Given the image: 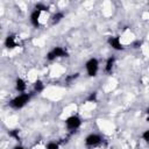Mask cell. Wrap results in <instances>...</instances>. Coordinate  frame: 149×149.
I'll list each match as a JSON object with an SVG mask.
<instances>
[{
  "mask_svg": "<svg viewBox=\"0 0 149 149\" xmlns=\"http://www.w3.org/2000/svg\"><path fill=\"white\" fill-rule=\"evenodd\" d=\"M31 98V94L30 93H21L19 95H16L15 98H13L10 101H9V106L14 109H20L22 107H24L29 100Z\"/></svg>",
  "mask_w": 149,
  "mask_h": 149,
  "instance_id": "cell-1",
  "label": "cell"
},
{
  "mask_svg": "<svg viewBox=\"0 0 149 149\" xmlns=\"http://www.w3.org/2000/svg\"><path fill=\"white\" fill-rule=\"evenodd\" d=\"M85 69L87 71V74L90 77H95L97 73H98V70H99V62L97 58H90L86 64H85Z\"/></svg>",
  "mask_w": 149,
  "mask_h": 149,
  "instance_id": "cell-2",
  "label": "cell"
},
{
  "mask_svg": "<svg viewBox=\"0 0 149 149\" xmlns=\"http://www.w3.org/2000/svg\"><path fill=\"white\" fill-rule=\"evenodd\" d=\"M68 56V51L62 48V47H55L54 49H51L48 54H47V59L48 61H54L56 58L59 57H66Z\"/></svg>",
  "mask_w": 149,
  "mask_h": 149,
  "instance_id": "cell-3",
  "label": "cell"
},
{
  "mask_svg": "<svg viewBox=\"0 0 149 149\" xmlns=\"http://www.w3.org/2000/svg\"><path fill=\"white\" fill-rule=\"evenodd\" d=\"M65 125H66V128L71 132H74L76 129H78L81 125V119L78 116V115H71L69 116L66 120H65Z\"/></svg>",
  "mask_w": 149,
  "mask_h": 149,
  "instance_id": "cell-4",
  "label": "cell"
},
{
  "mask_svg": "<svg viewBox=\"0 0 149 149\" xmlns=\"http://www.w3.org/2000/svg\"><path fill=\"white\" fill-rule=\"evenodd\" d=\"M101 142H102V137L99 134H93L92 133V134H90L85 137V144L87 147H91V148L99 146Z\"/></svg>",
  "mask_w": 149,
  "mask_h": 149,
  "instance_id": "cell-5",
  "label": "cell"
},
{
  "mask_svg": "<svg viewBox=\"0 0 149 149\" xmlns=\"http://www.w3.org/2000/svg\"><path fill=\"white\" fill-rule=\"evenodd\" d=\"M108 44L114 49V50H123V45L120 41V37L119 36H113V37H109L108 38Z\"/></svg>",
  "mask_w": 149,
  "mask_h": 149,
  "instance_id": "cell-6",
  "label": "cell"
},
{
  "mask_svg": "<svg viewBox=\"0 0 149 149\" xmlns=\"http://www.w3.org/2000/svg\"><path fill=\"white\" fill-rule=\"evenodd\" d=\"M40 17H41V12L37 9H34L33 13L30 14V22L35 28L40 27Z\"/></svg>",
  "mask_w": 149,
  "mask_h": 149,
  "instance_id": "cell-7",
  "label": "cell"
},
{
  "mask_svg": "<svg viewBox=\"0 0 149 149\" xmlns=\"http://www.w3.org/2000/svg\"><path fill=\"white\" fill-rule=\"evenodd\" d=\"M26 88H27V84L22 78H16L15 80V90L20 93H26Z\"/></svg>",
  "mask_w": 149,
  "mask_h": 149,
  "instance_id": "cell-8",
  "label": "cell"
},
{
  "mask_svg": "<svg viewBox=\"0 0 149 149\" xmlns=\"http://www.w3.org/2000/svg\"><path fill=\"white\" fill-rule=\"evenodd\" d=\"M17 45V42L15 40V36L14 35H8L5 40V47L8 48V49H13Z\"/></svg>",
  "mask_w": 149,
  "mask_h": 149,
  "instance_id": "cell-9",
  "label": "cell"
},
{
  "mask_svg": "<svg viewBox=\"0 0 149 149\" xmlns=\"http://www.w3.org/2000/svg\"><path fill=\"white\" fill-rule=\"evenodd\" d=\"M114 64H115V57H109L107 61H106V65H105V71L107 73H111L113 71V68H114Z\"/></svg>",
  "mask_w": 149,
  "mask_h": 149,
  "instance_id": "cell-10",
  "label": "cell"
},
{
  "mask_svg": "<svg viewBox=\"0 0 149 149\" xmlns=\"http://www.w3.org/2000/svg\"><path fill=\"white\" fill-rule=\"evenodd\" d=\"M33 87H34V91H35L36 93H41V92H43L45 85H44V83H43L42 80L37 79V80H35V83L33 84Z\"/></svg>",
  "mask_w": 149,
  "mask_h": 149,
  "instance_id": "cell-11",
  "label": "cell"
},
{
  "mask_svg": "<svg viewBox=\"0 0 149 149\" xmlns=\"http://www.w3.org/2000/svg\"><path fill=\"white\" fill-rule=\"evenodd\" d=\"M62 19H64V13L63 12H57L51 16V22H52V24H57L58 22L62 21Z\"/></svg>",
  "mask_w": 149,
  "mask_h": 149,
  "instance_id": "cell-12",
  "label": "cell"
},
{
  "mask_svg": "<svg viewBox=\"0 0 149 149\" xmlns=\"http://www.w3.org/2000/svg\"><path fill=\"white\" fill-rule=\"evenodd\" d=\"M8 135L12 139H14L15 141H20V130L19 129H10L8 132Z\"/></svg>",
  "mask_w": 149,
  "mask_h": 149,
  "instance_id": "cell-13",
  "label": "cell"
},
{
  "mask_svg": "<svg viewBox=\"0 0 149 149\" xmlns=\"http://www.w3.org/2000/svg\"><path fill=\"white\" fill-rule=\"evenodd\" d=\"M58 148H59V144L57 142H55V141L48 142L47 143V147H45V149H58Z\"/></svg>",
  "mask_w": 149,
  "mask_h": 149,
  "instance_id": "cell-14",
  "label": "cell"
},
{
  "mask_svg": "<svg viewBox=\"0 0 149 149\" xmlns=\"http://www.w3.org/2000/svg\"><path fill=\"white\" fill-rule=\"evenodd\" d=\"M35 9L40 10L41 13H42V12H48V7H47V6L44 5V3H41V2H40V3H36V5H35Z\"/></svg>",
  "mask_w": 149,
  "mask_h": 149,
  "instance_id": "cell-15",
  "label": "cell"
},
{
  "mask_svg": "<svg viewBox=\"0 0 149 149\" xmlns=\"http://www.w3.org/2000/svg\"><path fill=\"white\" fill-rule=\"evenodd\" d=\"M78 76H79V73H71V74L66 76V78H65V81H66L68 84H70V83H71V81H73L76 78H78Z\"/></svg>",
  "mask_w": 149,
  "mask_h": 149,
  "instance_id": "cell-16",
  "label": "cell"
},
{
  "mask_svg": "<svg viewBox=\"0 0 149 149\" xmlns=\"http://www.w3.org/2000/svg\"><path fill=\"white\" fill-rule=\"evenodd\" d=\"M86 101H87V102H95V101H97V93H95V92L90 93V95L86 98Z\"/></svg>",
  "mask_w": 149,
  "mask_h": 149,
  "instance_id": "cell-17",
  "label": "cell"
},
{
  "mask_svg": "<svg viewBox=\"0 0 149 149\" xmlns=\"http://www.w3.org/2000/svg\"><path fill=\"white\" fill-rule=\"evenodd\" d=\"M142 139H143L146 142H149V129H147V130H144V132L142 133Z\"/></svg>",
  "mask_w": 149,
  "mask_h": 149,
  "instance_id": "cell-18",
  "label": "cell"
},
{
  "mask_svg": "<svg viewBox=\"0 0 149 149\" xmlns=\"http://www.w3.org/2000/svg\"><path fill=\"white\" fill-rule=\"evenodd\" d=\"M13 149H24V148H23L21 144H16V146L13 147Z\"/></svg>",
  "mask_w": 149,
  "mask_h": 149,
  "instance_id": "cell-19",
  "label": "cell"
},
{
  "mask_svg": "<svg viewBox=\"0 0 149 149\" xmlns=\"http://www.w3.org/2000/svg\"><path fill=\"white\" fill-rule=\"evenodd\" d=\"M146 113H147V114H148V115H149V107H148V108H147V109H146ZM148 121H149V116H148Z\"/></svg>",
  "mask_w": 149,
  "mask_h": 149,
  "instance_id": "cell-20",
  "label": "cell"
}]
</instances>
